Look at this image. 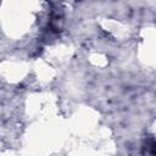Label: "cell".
<instances>
[{
	"mask_svg": "<svg viewBox=\"0 0 156 156\" xmlns=\"http://www.w3.org/2000/svg\"><path fill=\"white\" fill-rule=\"evenodd\" d=\"M149 154L151 156H156V141H154L149 145Z\"/></svg>",
	"mask_w": 156,
	"mask_h": 156,
	"instance_id": "obj_1",
	"label": "cell"
}]
</instances>
